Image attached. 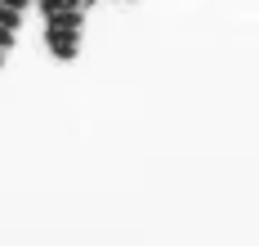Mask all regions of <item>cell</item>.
<instances>
[{
	"label": "cell",
	"mask_w": 259,
	"mask_h": 246,
	"mask_svg": "<svg viewBox=\"0 0 259 246\" xmlns=\"http://www.w3.org/2000/svg\"><path fill=\"white\" fill-rule=\"evenodd\" d=\"M54 58H76L80 54V31H45Z\"/></svg>",
	"instance_id": "6da1fadb"
},
{
	"label": "cell",
	"mask_w": 259,
	"mask_h": 246,
	"mask_svg": "<svg viewBox=\"0 0 259 246\" xmlns=\"http://www.w3.org/2000/svg\"><path fill=\"white\" fill-rule=\"evenodd\" d=\"M0 67H5V50H0Z\"/></svg>",
	"instance_id": "8992f818"
},
{
	"label": "cell",
	"mask_w": 259,
	"mask_h": 246,
	"mask_svg": "<svg viewBox=\"0 0 259 246\" xmlns=\"http://www.w3.org/2000/svg\"><path fill=\"white\" fill-rule=\"evenodd\" d=\"M45 23H50L45 31H80V5L58 9V14H45Z\"/></svg>",
	"instance_id": "7a4b0ae2"
},
{
	"label": "cell",
	"mask_w": 259,
	"mask_h": 246,
	"mask_svg": "<svg viewBox=\"0 0 259 246\" xmlns=\"http://www.w3.org/2000/svg\"><path fill=\"white\" fill-rule=\"evenodd\" d=\"M0 5H5V9H18V14H23V9L31 5V0H0Z\"/></svg>",
	"instance_id": "277c9868"
},
{
	"label": "cell",
	"mask_w": 259,
	"mask_h": 246,
	"mask_svg": "<svg viewBox=\"0 0 259 246\" xmlns=\"http://www.w3.org/2000/svg\"><path fill=\"white\" fill-rule=\"evenodd\" d=\"M85 5H94V0H80V9H85Z\"/></svg>",
	"instance_id": "5b68a950"
},
{
	"label": "cell",
	"mask_w": 259,
	"mask_h": 246,
	"mask_svg": "<svg viewBox=\"0 0 259 246\" xmlns=\"http://www.w3.org/2000/svg\"><path fill=\"white\" fill-rule=\"evenodd\" d=\"M72 5H80V0H40V9H45V14H58V9H72Z\"/></svg>",
	"instance_id": "3957f363"
}]
</instances>
